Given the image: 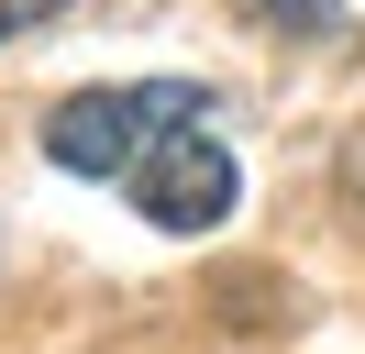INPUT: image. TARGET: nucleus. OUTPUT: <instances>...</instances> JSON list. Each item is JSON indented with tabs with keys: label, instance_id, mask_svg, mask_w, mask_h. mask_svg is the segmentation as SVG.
I'll return each instance as SVG.
<instances>
[{
	"label": "nucleus",
	"instance_id": "obj_1",
	"mask_svg": "<svg viewBox=\"0 0 365 354\" xmlns=\"http://www.w3.org/2000/svg\"><path fill=\"white\" fill-rule=\"evenodd\" d=\"M188 111H210V88H188V78H133V88H78V100H56L45 111V155L67 177H133V155L155 144L166 122H188Z\"/></svg>",
	"mask_w": 365,
	"mask_h": 354
},
{
	"label": "nucleus",
	"instance_id": "obj_2",
	"mask_svg": "<svg viewBox=\"0 0 365 354\" xmlns=\"http://www.w3.org/2000/svg\"><path fill=\"white\" fill-rule=\"evenodd\" d=\"M122 199H133L155 233H210V221L232 211V144H222V111H188V122H166L155 144L133 155Z\"/></svg>",
	"mask_w": 365,
	"mask_h": 354
},
{
	"label": "nucleus",
	"instance_id": "obj_3",
	"mask_svg": "<svg viewBox=\"0 0 365 354\" xmlns=\"http://www.w3.org/2000/svg\"><path fill=\"white\" fill-rule=\"evenodd\" d=\"M56 11H67V0H0V44H23L34 22H56Z\"/></svg>",
	"mask_w": 365,
	"mask_h": 354
}]
</instances>
